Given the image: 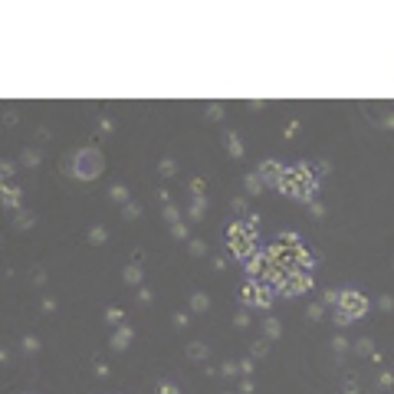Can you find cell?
I'll return each instance as SVG.
<instances>
[{
	"mask_svg": "<svg viewBox=\"0 0 394 394\" xmlns=\"http://www.w3.org/2000/svg\"><path fill=\"white\" fill-rule=\"evenodd\" d=\"M279 191L286 197H299V200H316L319 194V177L312 174L309 164H296V168H286L283 181H279Z\"/></svg>",
	"mask_w": 394,
	"mask_h": 394,
	"instance_id": "1",
	"label": "cell"
},
{
	"mask_svg": "<svg viewBox=\"0 0 394 394\" xmlns=\"http://www.w3.org/2000/svg\"><path fill=\"white\" fill-rule=\"evenodd\" d=\"M102 168H105V158H102L96 148L76 151L73 158H69V164H66V171H69L73 177H79V181H96V177L102 174Z\"/></svg>",
	"mask_w": 394,
	"mask_h": 394,
	"instance_id": "2",
	"label": "cell"
},
{
	"mask_svg": "<svg viewBox=\"0 0 394 394\" xmlns=\"http://www.w3.org/2000/svg\"><path fill=\"white\" fill-rule=\"evenodd\" d=\"M227 250L237 256V260H250L256 253V230H250L246 223H230L227 230Z\"/></svg>",
	"mask_w": 394,
	"mask_h": 394,
	"instance_id": "3",
	"label": "cell"
},
{
	"mask_svg": "<svg viewBox=\"0 0 394 394\" xmlns=\"http://www.w3.org/2000/svg\"><path fill=\"white\" fill-rule=\"evenodd\" d=\"M240 299L246 302V306L270 309V302H273V286H270V283H260V279H250V283L240 289Z\"/></svg>",
	"mask_w": 394,
	"mask_h": 394,
	"instance_id": "4",
	"label": "cell"
},
{
	"mask_svg": "<svg viewBox=\"0 0 394 394\" xmlns=\"http://www.w3.org/2000/svg\"><path fill=\"white\" fill-rule=\"evenodd\" d=\"M276 289L283 296H302L312 289V273H302V270H296V273H283L279 276V283Z\"/></svg>",
	"mask_w": 394,
	"mask_h": 394,
	"instance_id": "5",
	"label": "cell"
},
{
	"mask_svg": "<svg viewBox=\"0 0 394 394\" xmlns=\"http://www.w3.org/2000/svg\"><path fill=\"white\" fill-rule=\"evenodd\" d=\"M335 309H342L345 316L355 322V319H361V316H368V299L358 293V289H342V302Z\"/></svg>",
	"mask_w": 394,
	"mask_h": 394,
	"instance_id": "6",
	"label": "cell"
},
{
	"mask_svg": "<svg viewBox=\"0 0 394 394\" xmlns=\"http://www.w3.org/2000/svg\"><path fill=\"white\" fill-rule=\"evenodd\" d=\"M256 174L263 177V184H266V187H279V181H283V174H286V168L276 161V158H263Z\"/></svg>",
	"mask_w": 394,
	"mask_h": 394,
	"instance_id": "7",
	"label": "cell"
},
{
	"mask_svg": "<svg viewBox=\"0 0 394 394\" xmlns=\"http://www.w3.org/2000/svg\"><path fill=\"white\" fill-rule=\"evenodd\" d=\"M0 197H3V207L7 210H13V214H20V187L13 184V181H3L0 184Z\"/></svg>",
	"mask_w": 394,
	"mask_h": 394,
	"instance_id": "8",
	"label": "cell"
},
{
	"mask_svg": "<svg viewBox=\"0 0 394 394\" xmlns=\"http://www.w3.org/2000/svg\"><path fill=\"white\" fill-rule=\"evenodd\" d=\"M131 339H135L131 325H119V328H115V335H112V342H109V345H112L115 351H125V348L131 345Z\"/></svg>",
	"mask_w": 394,
	"mask_h": 394,
	"instance_id": "9",
	"label": "cell"
},
{
	"mask_svg": "<svg viewBox=\"0 0 394 394\" xmlns=\"http://www.w3.org/2000/svg\"><path fill=\"white\" fill-rule=\"evenodd\" d=\"M283 335V322L276 316H263V339H270V342H276Z\"/></svg>",
	"mask_w": 394,
	"mask_h": 394,
	"instance_id": "10",
	"label": "cell"
},
{
	"mask_svg": "<svg viewBox=\"0 0 394 394\" xmlns=\"http://www.w3.org/2000/svg\"><path fill=\"white\" fill-rule=\"evenodd\" d=\"M223 145H227L230 158H237V161L243 158V142L237 138V131H227V135H223Z\"/></svg>",
	"mask_w": 394,
	"mask_h": 394,
	"instance_id": "11",
	"label": "cell"
},
{
	"mask_svg": "<svg viewBox=\"0 0 394 394\" xmlns=\"http://www.w3.org/2000/svg\"><path fill=\"white\" fill-rule=\"evenodd\" d=\"M122 276H125V283L135 286V289H138V286H145V283H142V266H138V263H128V266L122 270Z\"/></svg>",
	"mask_w": 394,
	"mask_h": 394,
	"instance_id": "12",
	"label": "cell"
},
{
	"mask_svg": "<svg viewBox=\"0 0 394 394\" xmlns=\"http://www.w3.org/2000/svg\"><path fill=\"white\" fill-rule=\"evenodd\" d=\"M207 355H210L207 342H191V345H187V358H191V361H204Z\"/></svg>",
	"mask_w": 394,
	"mask_h": 394,
	"instance_id": "13",
	"label": "cell"
},
{
	"mask_svg": "<svg viewBox=\"0 0 394 394\" xmlns=\"http://www.w3.org/2000/svg\"><path fill=\"white\" fill-rule=\"evenodd\" d=\"M243 187H246V194H250V197H256V194H263V187H266V184H263L260 174H246V177H243Z\"/></svg>",
	"mask_w": 394,
	"mask_h": 394,
	"instance_id": "14",
	"label": "cell"
},
{
	"mask_svg": "<svg viewBox=\"0 0 394 394\" xmlns=\"http://www.w3.org/2000/svg\"><path fill=\"white\" fill-rule=\"evenodd\" d=\"M204 210H207V197H194V204H191V210H187V217L194 220H204Z\"/></svg>",
	"mask_w": 394,
	"mask_h": 394,
	"instance_id": "15",
	"label": "cell"
},
{
	"mask_svg": "<svg viewBox=\"0 0 394 394\" xmlns=\"http://www.w3.org/2000/svg\"><path fill=\"white\" fill-rule=\"evenodd\" d=\"M40 161H43V154L36 151V148H23V154H20V164H23V168H36Z\"/></svg>",
	"mask_w": 394,
	"mask_h": 394,
	"instance_id": "16",
	"label": "cell"
},
{
	"mask_svg": "<svg viewBox=\"0 0 394 394\" xmlns=\"http://www.w3.org/2000/svg\"><path fill=\"white\" fill-rule=\"evenodd\" d=\"M210 309V296L207 293H194L191 296V312H207Z\"/></svg>",
	"mask_w": 394,
	"mask_h": 394,
	"instance_id": "17",
	"label": "cell"
},
{
	"mask_svg": "<svg viewBox=\"0 0 394 394\" xmlns=\"http://www.w3.org/2000/svg\"><path fill=\"white\" fill-rule=\"evenodd\" d=\"M158 174H161V177H174L177 174V161H174V158H161V161H158Z\"/></svg>",
	"mask_w": 394,
	"mask_h": 394,
	"instance_id": "18",
	"label": "cell"
},
{
	"mask_svg": "<svg viewBox=\"0 0 394 394\" xmlns=\"http://www.w3.org/2000/svg\"><path fill=\"white\" fill-rule=\"evenodd\" d=\"M13 223H17V230H30L36 223V217H33L30 210H20V214H13Z\"/></svg>",
	"mask_w": 394,
	"mask_h": 394,
	"instance_id": "19",
	"label": "cell"
},
{
	"mask_svg": "<svg viewBox=\"0 0 394 394\" xmlns=\"http://www.w3.org/2000/svg\"><path fill=\"white\" fill-rule=\"evenodd\" d=\"M105 240H109V230L102 227V223H96V227L89 230V243H96V246H102Z\"/></svg>",
	"mask_w": 394,
	"mask_h": 394,
	"instance_id": "20",
	"label": "cell"
},
{
	"mask_svg": "<svg viewBox=\"0 0 394 394\" xmlns=\"http://www.w3.org/2000/svg\"><path fill=\"white\" fill-rule=\"evenodd\" d=\"M355 351H358L361 358H368V355H374V342L371 339H355Z\"/></svg>",
	"mask_w": 394,
	"mask_h": 394,
	"instance_id": "21",
	"label": "cell"
},
{
	"mask_svg": "<svg viewBox=\"0 0 394 394\" xmlns=\"http://www.w3.org/2000/svg\"><path fill=\"white\" fill-rule=\"evenodd\" d=\"M312 266H316V256L309 250H302L299 253V270H302V273H312Z\"/></svg>",
	"mask_w": 394,
	"mask_h": 394,
	"instance_id": "22",
	"label": "cell"
},
{
	"mask_svg": "<svg viewBox=\"0 0 394 394\" xmlns=\"http://www.w3.org/2000/svg\"><path fill=\"white\" fill-rule=\"evenodd\" d=\"M342 302V289H325L322 293V306H339Z\"/></svg>",
	"mask_w": 394,
	"mask_h": 394,
	"instance_id": "23",
	"label": "cell"
},
{
	"mask_svg": "<svg viewBox=\"0 0 394 394\" xmlns=\"http://www.w3.org/2000/svg\"><path fill=\"white\" fill-rule=\"evenodd\" d=\"M112 200H119V204H128V187L125 184H112Z\"/></svg>",
	"mask_w": 394,
	"mask_h": 394,
	"instance_id": "24",
	"label": "cell"
},
{
	"mask_svg": "<svg viewBox=\"0 0 394 394\" xmlns=\"http://www.w3.org/2000/svg\"><path fill=\"white\" fill-rule=\"evenodd\" d=\"M164 220L174 227V223H181V210L174 207V204H164Z\"/></svg>",
	"mask_w": 394,
	"mask_h": 394,
	"instance_id": "25",
	"label": "cell"
},
{
	"mask_svg": "<svg viewBox=\"0 0 394 394\" xmlns=\"http://www.w3.org/2000/svg\"><path fill=\"white\" fill-rule=\"evenodd\" d=\"M138 214H142V207H138L135 200H128V204L122 207V217H125V220H138Z\"/></svg>",
	"mask_w": 394,
	"mask_h": 394,
	"instance_id": "26",
	"label": "cell"
},
{
	"mask_svg": "<svg viewBox=\"0 0 394 394\" xmlns=\"http://www.w3.org/2000/svg\"><path fill=\"white\" fill-rule=\"evenodd\" d=\"M270 351V339H260V342H253V351H250V358H263Z\"/></svg>",
	"mask_w": 394,
	"mask_h": 394,
	"instance_id": "27",
	"label": "cell"
},
{
	"mask_svg": "<svg viewBox=\"0 0 394 394\" xmlns=\"http://www.w3.org/2000/svg\"><path fill=\"white\" fill-rule=\"evenodd\" d=\"M306 316L312 319V322H319V319H325V306H322V302H312V306L306 309Z\"/></svg>",
	"mask_w": 394,
	"mask_h": 394,
	"instance_id": "28",
	"label": "cell"
},
{
	"mask_svg": "<svg viewBox=\"0 0 394 394\" xmlns=\"http://www.w3.org/2000/svg\"><path fill=\"white\" fill-rule=\"evenodd\" d=\"M122 319H125V312H122L119 306H112L109 312H105V322H109V325H122Z\"/></svg>",
	"mask_w": 394,
	"mask_h": 394,
	"instance_id": "29",
	"label": "cell"
},
{
	"mask_svg": "<svg viewBox=\"0 0 394 394\" xmlns=\"http://www.w3.org/2000/svg\"><path fill=\"white\" fill-rule=\"evenodd\" d=\"M171 237H174V240H187V237H191V230H187V223H184V220L171 227Z\"/></svg>",
	"mask_w": 394,
	"mask_h": 394,
	"instance_id": "30",
	"label": "cell"
},
{
	"mask_svg": "<svg viewBox=\"0 0 394 394\" xmlns=\"http://www.w3.org/2000/svg\"><path fill=\"white\" fill-rule=\"evenodd\" d=\"M187 250H191V256H204V253H207V243H204V240H197V237H194V240L187 243Z\"/></svg>",
	"mask_w": 394,
	"mask_h": 394,
	"instance_id": "31",
	"label": "cell"
},
{
	"mask_svg": "<svg viewBox=\"0 0 394 394\" xmlns=\"http://www.w3.org/2000/svg\"><path fill=\"white\" fill-rule=\"evenodd\" d=\"M332 351H335V355H345V351H348V339H345V335H335V339H332Z\"/></svg>",
	"mask_w": 394,
	"mask_h": 394,
	"instance_id": "32",
	"label": "cell"
},
{
	"mask_svg": "<svg viewBox=\"0 0 394 394\" xmlns=\"http://www.w3.org/2000/svg\"><path fill=\"white\" fill-rule=\"evenodd\" d=\"M20 348H23V351H26V355H36V351H40V342H36V339H33V335H26V339H23V342H20Z\"/></svg>",
	"mask_w": 394,
	"mask_h": 394,
	"instance_id": "33",
	"label": "cell"
},
{
	"mask_svg": "<svg viewBox=\"0 0 394 394\" xmlns=\"http://www.w3.org/2000/svg\"><path fill=\"white\" fill-rule=\"evenodd\" d=\"M237 371H240L237 361H223V365H220V374H223V378H237Z\"/></svg>",
	"mask_w": 394,
	"mask_h": 394,
	"instance_id": "34",
	"label": "cell"
},
{
	"mask_svg": "<svg viewBox=\"0 0 394 394\" xmlns=\"http://www.w3.org/2000/svg\"><path fill=\"white\" fill-rule=\"evenodd\" d=\"M230 210H233L237 217H240V214H246V197H233V200H230Z\"/></svg>",
	"mask_w": 394,
	"mask_h": 394,
	"instance_id": "35",
	"label": "cell"
},
{
	"mask_svg": "<svg viewBox=\"0 0 394 394\" xmlns=\"http://www.w3.org/2000/svg\"><path fill=\"white\" fill-rule=\"evenodd\" d=\"M342 394H361L358 378H345V388H342Z\"/></svg>",
	"mask_w": 394,
	"mask_h": 394,
	"instance_id": "36",
	"label": "cell"
},
{
	"mask_svg": "<svg viewBox=\"0 0 394 394\" xmlns=\"http://www.w3.org/2000/svg\"><path fill=\"white\" fill-rule=\"evenodd\" d=\"M151 289H148V286H138V302H142V306H151Z\"/></svg>",
	"mask_w": 394,
	"mask_h": 394,
	"instance_id": "37",
	"label": "cell"
},
{
	"mask_svg": "<svg viewBox=\"0 0 394 394\" xmlns=\"http://www.w3.org/2000/svg\"><path fill=\"white\" fill-rule=\"evenodd\" d=\"M171 322H174V328H187L191 316H187V312H174V316H171Z\"/></svg>",
	"mask_w": 394,
	"mask_h": 394,
	"instance_id": "38",
	"label": "cell"
},
{
	"mask_svg": "<svg viewBox=\"0 0 394 394\" xmlns=\"http://www.w3.org/2000/svg\"><path fill=\"white\" fill-rule=\"evenodd\" d=\"M309 214H312L316 220H322V217H325V207H322L319 200H309Z\"/></svg>",
	"mask_w": 394,
	"mask_h": 394,
	"instance_id": "39",
	"label": "cell"
},
{
	"mask_svg": "<svg viewBox=\"0 0 394 394\" xmlns=\"http://www.w3.org/2000/svg\"><path fill=\"white\" fill-rule=\"evenodd\" d=\"M207 119L220 122V119H223V105H207Z\"/></svg>",
	"mask_w": 394,
	"mask_h": 394,
	"instance_id": "40",
	"label": "cell"
},
{
	"mask_svg": "<svg viewBox=\"0 0 394 394\" xmlns=\"http://www.w3.org/2000/svg\"><path fill=\"white\" fill-rule=\"evenodd\" d=\"M191 194L204 197V177H194V181H191Z\"/></svg>",
	"mask_w": 394,
	"mask_h": 394,
	"instance_id": "41",
	"label": "cell"
},
{
	"mask_svg": "<svg viewBox=\"0 0 394 394\" xmlns=\"http://www.w3.org/2000/svg\"><path fill=\"white\" fill-rule=\"evenodd\" d=\"M233 325H237V328H246V325H250V316H246V309L233 316Z\"/></svg>",
	"mask_w": 394,
	"mask_h": 394,
	"instance_id": "42",
	"label": "cell"
},
{
	"mask_svg": "<svg viewBox=\"0 0 394 394\" xmlns=\"http://www.w3.org/2000/svg\"><path fill=\"white\" fill-rule=\"evenodd\" d=\"M378 384H381V388H391V384H394V374L388 371V368H384V371L378 374Z\"/></svg>",
	"mask_w": 394,
	"mask_h": 394,
	"instance_id": "43",
	"label": "cell"
},
{
	"mask_svg": "<svg viewBox=\"0 0 394 394\" xmlns=\"http://www.w3.org/2000/svg\"><path fill=\"white\" fill-rule=\"evenodd\" d=\"M296 131H299V122H289V125L283 128V138L289 142V138H296Z\"/></svg>",
	"mask_w": 394,
	"mask_h": 394,
	"instance_id": "44",
	"label": "cell"
},
{
	"mask_svg": "<svg viewBox=\"0 0 394 394\" xmlns=\"http://www.w3.org/2000/svg\"><path fill=\"white\" fill-rule=\"evenodd\" d=\"M378 309H381V312H391V309H394V299H391V296H381V299H378Z\"/></svg>",
	"mask_w": 394,
	"mask_h": 394,
	"instance_id": "45",
	"label": "cell"
},
{
	"mask_svg": "<svg viewBox=\"0 0 394 394\" xmlns=\"http://www.w3.org/2000/svg\"><path fill=\"white\" fill-rule=\"evenodd\" d=\"M40 309H43V312H56V299H53V296H43Z\"/></svg>",
	"mask_w": 394,
	"mask_h": 394,
	"instance_id": "46",
	"label": "cell"
},
{
	"mask_svg": "<svg viewBox=\"0 0 394 394\" xmlns=\"http://www.w3.org/2000/svg\"><path fill=\"white\" fill-rule=\"evenodd\" d=\"M112 128H115L112 119H98V131H102V135H112Z\"/></svg>",
	"mask_w": 394,
	"mask_h": 394,
	"instance_id": "47",
	"label": "cell"
},
{
	"mask_svg": "<svg viewBox=\"0 0 394 394\" xmlns=\"http://www.w3.org/2000/svg\"><path fill=\"white\" fill-rule=\"evenodd\" d=\"M240 374H246V378L253 374V358H243L240 361Z\"/></svg>",
	"mask_w": 394,
	"mask_h": 394,
	"instance_id": "48",
	"label": "cell"
},
{
	"mask_svg": "<svg viewBox=\"0 0 394 394\" xmlns=\"http://www.w3.org/2000/svg\"><path fill=\"white\" fill-rule=\"evenodd\" d=\"M109 371H112V368L105 365V361H96V374H98V378H109Z\"/></svg>",
	"mask_w": 394,
	"mask_h": 394,
	"instance_id": "49",
	"label": "cell"
},
{
	"mask_svg": "<svg viewBox=\"0 0 394 394\" xmlns=\"http://www.w3.org/2000/svg\"><path fill=\"white\" fill-rule=\"evenodd\" d=\"M332 319H335V325H348V322H351V319L345 316V312H342V309H335V316H332Z\"/></svg>",
	"mask_w": 394,
	"mask_h": 394,
	"instance_id": "50",
	"label": "cell"
},
{
	"mask_svg": "<svg viewBox=\"0 0 394 394\" xmlns=\"http://www.w3.org/2000/svg\"><path fill=\"white\" fill-rule=\"evenodd\" d=\"M158 394H181V391H177V388H174V384H171V381H164L161 388H158Z\"/></svg>",
	"mask_w": 394,
	"mask_h": 394,
	"instance_id": "51",
	"label": "cell"
},
{
	"mask_svg": "<svg viewBox=\"0 0 394 394\" xmlns=\"http://www.w3.org/2000/svg\"><path fill=\"white\" fill-rule=\"evenodd\" d=\"M0 171H3V177L10 181V177H13V161H3V164H0Z\"/></svg>",
	"mask_w": 394,
	"mask_h": 394,
	"instance_id": "52",
	"label": "cell"
},
{
	"mask_svg": "<svg viewBox=\"0 0 394 394\" xmlns=\"http://www.w3.org/2000/svg\"><path fill=\"white\" fill-rule=\"evenodd\" d=\"M240 394H253V381H250V378H243V381H240Z\"/></svg>",
	"mask_w": 394,
	"mask_h": 394,
	"instance_id": "53",
	"label": "cell"
},
{
	"mask_svg": "<svg viewBox=\"0 0 394 394\" xmlns=\"http://www.w3.org/2000/svg\"><path fill=\"white\" fill-rule=\"evenodd\" d=\"M214 270H217V273H223V270H227V260H223V256H217V260H214Z\"/></svg>",
	"mask_w": 394,
	"mask_h": 394,
	"instance_id": "54",
	"label": "cell"
},
{
	"mask_svg": "<svg viewBox=\"0 0 394 394\" xmlns=\"http://www.w3.org/2000/svg\"><path fill=\"white\" fill-rule=\"evenodd\" d=\"M43 283H46V273H43V270H40V273L33 276V286H43Z\"/></svg>",
	"mask_w": 394,
	"mask_h": 394,
	"instance_id": "55",
	"label": "cell"
},
{
	"mask_svg": "<svg viewBox=\"0 0 394 394\" xmlns=\"http://www.w3.org/2000/svg\"><path fill=\"white\" fill-rule=\"evenodd\" d=\"M384 128H394V112H388V115H384Z\"/></svg>",
	"mask_w": 394,
	"mask_h": 394,
	"instance_id": "56",
	"label": "cell"
},
{
	"mask_svg": "<svg viewBox=\"0 0 394 394\" xmlns=\"http://www.w3.org/2000/svg\"><path fill=\"white\" fill-rule=\"evenodd\" d=\"M220 394H233V391H220Z\"/></svg>",
	"mask_w": 394,
	"mask_h": 394,
	"instance_id": "57",
	"label": "cell"
}]
</instances>
